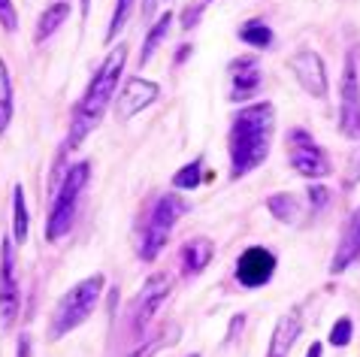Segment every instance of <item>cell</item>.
<instances>
[{
  "instance_id": "6da1fadb",
  "label": "cell",
  "mask_w": 360,
  "mask_h": 357,
  "mask_svg": "<svg viewBox=\"0 0 360 357\" xmlns=\"http://www.w3.org/2000/svg\"><path fill=\"white\" fill-rule=\"evenodd\" d=\"M273 134H276V106L269 100L248 103L239 112H233L227 134L230 178H243L266 161Z\"/></svg>"
},
{
  "instance_id": "7a4b0ae2",
  "label": "cell",
  "mask_w": 360,
  "mask_h": 357,
  "mask_svg": "<svg viewBox=\"0 0 360 357\" xmlns=\"http://www.w3.org/2000/svg\"><path fill=\"white\" fill-rule=\"evenodd\" d=\"M124 58H127V46L118 43L112 52L103 58L100 70L91 76L82 100L73 109V122H70V136H67V148H79L82 140L94 131L103 118L106 106L112 103V97L118 91V82H122V70H124Z\"/></svg>"
},
{
  "instance_id": "3957f363",
  "label": "cell",
  "mask_w": 360,
  "mask_h": 357,
  "mask_svg": "<svg viewBox=\"0 0 360 357\" xmlns=\"http://www.w3.org/2000/svg\"><path fill=\"white\" fill-rule=\"evenodd\" d=\"M103 285H106V279L100 273H94V275H88V279H82L79 285L70 287L61 300H58L55 312H52L49 336H52V339H61V336L73 333L76 327H82L88 318H91V312L100 303V294H103Z\"/></svg>"
},
{
  "instance_id": "277c9868",
  "label": "cell",
  "mask_w": 360,
  "mask_h": 357,
  "mask_svg": "<svg viewBox=\"0 0 360 357\" xmlns=\"http://www.w3.org/2000/svg\"><path fill=\"white\" fill-rule=\"evenodd\" d=\"M88 173H91V164L88 161H79L64 173L61 185H58V191H55L52 212H49V221H46V242H58L70 233V227L76 221L79 197H82L85 185H88Z\"/></svg>"
},
{
  "instance_id": "5b68a950",
  "label": "cell",
  "mask_w": 360,
  "mask_h": 357,
  "mask_svg": "<svg viewBox=\"0 0 360 357\" xmlns=\"http://www.w3.org/2000/svg\"><path fill=\"white\" fill-rule=\"evenodd\" d=\"M191 209V203H185L179 194H164L158 197V203L152 206V215H148V221L143 227V242H139V261L152 264L158 261V254L164 252V245L169 240V233H173L176 221L182 215H188Z\"/></svg>"
},
{
  "instance_id": "8992f818",
  "label": "cell",
  "mask_w": 360,
  "mask_h": 357,
  "mask_svg": "<svg viewBox=\"0 0 360 357\" xmlns=\"http://www.w3.org/2000/svg\"><path fill=\"white\" fill-rule=\"evenodd\" d=\"M288 161H291L294 173H300L303 178H324L333 173V164H330L327 152L303 127H294L288 134Z\"/></svg>"
},
{
  "instance_id": "52a82bcc",
  "label": "cell",
  "mask_w": 360,
  "mask_h": 357,
  "mask_svg": "<svg viewBox=\"0 0 360 357\" xmlns=\"http://www.w3.org/2000/svg\"><path fill=\"white\" fill-rule=\"evenodd\" d=\"M339 131L348 140H360V73L357 58L348 52L342 67V85H339Z\"/></svg>"
},
{
  "instance_id": "ba28073f",
  "label": "cell",
  "mask_w": 360,
  "mask_h": 357,
  "mask_svg": "<svg viewBox=\"0 0 360 357\" xmlns=\"http://www.w3.org/2000/svg\"><path fill=\"white\" fill-rule=\"evenodd\" d=\"M169 291H173V279H169V275L155 273V275H148V279H146V285L139 287L136 300L131 306V333L134 336L146 333V327H148V321H152V315L164 306Z\"/></svg>"
},
{
  "instance_id": "9c48e42d",
  "label": "cell",
  "mask_w": 360,
  "mask_h": 357,
  "mask_svg": "<svg viewBox=\"0 0 360 357\" xmlns=\"http://www.w3.org/2000/svg\"><path fill=\"white\" fill-rule=\"evenodd\" d=\"M18 300H22V291H18L15 275V242L4 240V245H0V324L4 327L15 324Z\"/></svg>"
},
{
  "instance_id": "30bf717a",
  "label": "cell",
  "mask_w": 360,
  "mask_h": 357,
  "mask_svg": "<svg viewBox=\"0 0 360 357\" xmlns=\"http://www.w3.org/2000/svg\"><path fill=\"white\" fill-rule=\"evenodd\" d=\"M161 97V85L143 76H131L118 91V103H115V115L118 122H131L134 115H139L143 109L152 106Z\"/></svg>"
},
{
  "instance_id": "8fae6325",
  "label": "cell",
  "mask_w": 360,
  "mask_h": 357,
  "mask_svg": "<svg viewBox=\"0 0 360 357\" xmlns=\"http://www.w3.org/2000/svg\"><path fill=\"white\" fill-rule=\"evenodd\" d=\"M276 266H278V261L273 252L264 249V245H252V249H245L236 261V282L243 287H264L273 279Z\"/></svg>"
},
{
  "instance_id": "7c38bea8",
  "label": "cell",
  "mask_w": 360,
  "mask_h": 357,
  "mask_svg": "<svg viewBox=\"0 0 360 357\" xmlns=\"http://www.w3.org/2000/svg\"><path fill=\"white\" fill-rule=\"evenodd\" d=\"M291 73L297 76L300 88L312 97H327V70H324V61L321 55L312 52V48H300V52L288 61Z\"/></svg>"
},
{
  "instance_id": "4fadbf2b",
  "label": "cell",
  "mask_w": 360,
  "mask_h": 357,
  "mask_svg": "<svg viewBox=\"0 0 360 357\" xmlns=\"http://www.w3.org/2000/svg\"><path fill=\"white\" fill-rule=\"evenodd\" d=\"M261 82H264V70H261V61L252 55H243L230 64V91L227 97L233 103H243L248 97H255L261 91Z\"/></svg>"
},
{
  "instance_id": "5bb4252c",
  "label": "cell",
  "mask_w": 360,
  "mask_h": 357,
  "mask_svg": "<svg viewBox=\"0 0 360 357\" xmlns=\"http://www.w3.org/2000/svg\"><path fill=\"white\" fill-rule=\"evenodd\" d=\"M360 261V206L348 215V221L342 227V236H339V245L333 252V261H330V275H342L348 266Z\"/></svg>"
},
{
  "instance_id": "9a60e30c",
  "label": "cell",
  "mask_w": 360,
  "mask_h": 357,
  "mask_svg": "<svg viewBox=\"0 0 360 357\" xmlns=\"http://www.w3.org/2000/svg\"><path fill=\"white\" fill-rule=\"evenodd\" d=\"M212 254H215L212 240H206V236H194V240H188L182 245V273L188 275V279H194V275H200L209 266Z\"/></svg>"
},
{
  "instance_id": "2e32d148",
  "label": "cell",
  "mask_w": 360,
  "mask_h": 357,
  "mask_svg": "<svg viewBox=\"0 0 360 357\" xmlns=\"http://www.w3.org/2000/svg\"><path fill=\"white\" fill-rule=\"evenodd\" d=\"M300 330H303V324H300V315H297V312L282 315V318H278V324H276V330H273V339H269L266 357H288V354H291Z\"/></svg>"
},
{
  "instance_id": "e0dca14e",
  "label": "cell",
  "mask_w": 360,
  "mask_h": 357,
  "mask_svg": "<svg viewBox=\"0 0 360 357\" xmlns=\"http://www.w3.org/2000/svg\"><path fill=\"white\" fill-rule=\"evenodd\" d=\"M266 209H269V215H273L276 221H282V224H300V221H303V218H300L297 194H288V191L269 194L266 197Z\"/></svg>"
},
{
  "instance_id": "ac0fdd59",
  "label": "cell",
  "mask_w": 360,
  "mask_h": 357,
  "mask_svg": "<svg viewBox=\"0 0 360 357\" xmlns=\"http://www.w3.org/2000/svg\"><path fill=\"white\" fill-rule=\"evenodd\" d=\"M67 15H70V4H52L49 6L46 13L39 15V22H37V34H34L37 43H46V39L67 22Z\"/></svg>"
},
{
  "instance_id": "d6986e66",
  "label": "cell",
  "mask_w": 360,
  "mask_h": 357,
  "mask_svg": "<svg viewBox=\"0 0 360 357\" xmlns=\"http://www.w3.org/2000/svg\"><path fill=\"white\" fill-rule=\"evenodd\" d=\"M239 39L248 43L252 48H269L273 46V27H269L264 18H248V22L239 27Z\"/></svg>"
},
{
  "instance_id": "ffe728a7",
  "label": "cell",
  "mask_w": 360,
  "mask_h": 357,
  "mask_svg": "<svg viewBox=\"0 0 360 357\" xmlns=\"http://www.w3.org/2000/svg\"><path fill=\"white\" fill-rule=\"evenodd\" d=\"M13 242L25 245L27 242V203H25V188H13Z\"/></svg>"
},
{
  "instance_id": "44dd1931",
  "label": "cell",
  "mask_w": 360,
  "mask_h": 357,
  "mask_svg": "<svg viewBox=\"0 0 360 357\" xmlns=\"http://www.w3.org/2000/svg\"><path fill=\"white\" fill-rule=\"evenodd\" d=\"M169 25H173V13H169V9H167V13H164V15H161V18H158V22L152 25V31L146 34V39H143V55H139V61H143V64L152 61L155 48L161 46V43H164V37L169 34Z\"/></svg>"
},
{
  "instance_id": "7402d4cb",
  "label": "cell",
  "mask_w": 360,
  "mask_h": 357,
  "mask_svg": "<svg viewBox=\"0 0 360 357\" xmlns=\"http://www.w3.org/2000/svg\"><path fill=\"white\" fill-rule=\"evenodd\" d=\"M13 122V82H9V70L0 58V134Z\"/></svg>"
},
{
  "instance_id": "603a6c76",
  "label": "cell",
  "mask_w": 360,
  "mask_h": 357,
  "mask_svg": "<svg viewBox=\"0 0 360 357\" xmlns=\"http://www.w3.org/2000/svg\"><path fill=\"white\" fill-rule=\"evenodd\" d=\"M134 4H136V0H115L112 18H109V31H106V43H115V39H118V34L124 31V25L131 22Z\"/></svg>"
},
{
  "instance_id": "cb8c5ba5",
  "label": "cell",
  "mask_w": 360,
  "mask_h": 357,
  "mask_svg": "<svg viewBox=\"0 0 360 357\" xmlns=\"http://www.w3.org/2000/svg\"><path fill=\"white\" fill-rule=\"evenodd\" d=\"M200 178H203V157H194V164L182 167L176 176H173V188L185 191V188H197Z\"/></svg>"
},
{
  "instance_id": "d4e9b609",
  "label": "cell",
  "mask_w": 360,
  "mask_h": 357,
  "mask_svg": "<svg viewBox=\"0 0 360 357\" xmlns=\"http://www.w3.org/2000/svg\"><path fill=\"white\" fill-rule=\"evenodd\" d=\"M352 336H354V324L348 315H342L336 324H333V330H330V345H336V349H345V345H352Z\"/></svg>"
},
{
  "instance_id": "484cf974",
  "label": "cell",
  "mask_w": 360,
  "mask_h": 357,
  "mask_svg": "<svg viewBox=\"0 0 360 357\" xmlns=\"http://www.w3.org/2000/svg\"><path fill=\"white\" fill-rule=\"evenodd\" d=\"M306 197H309V212H321V209H327V203H330V191L324 185H312L306 191Z\"/></svg>"
},
{
  "instance_id": "4316f807",
  "label": "cell",
  "mask_w": 360,
  "mask_h": 357,
  "mask_svg": "<svg viewBox=\"0 0 360 357\" xmlns=\"http://www.w3.org/2000/svg\"><path fill=\"white\" fill-rule=\"evenodd\" d=\"M0 25H4L6 34H15V27H18V13H15L13 0H0Z\"/></svg>"
},
{
  "instance_id": "83f0119b",
  "label": "cell",
  "mask_w": 360,
  "mask_h": 357,
  "mask_svg": "<svg viewBox=\"0 0 360 357\" xmlns=\"http://www.w3.org/2000/svg\"><path fill=\"white\" fill-rule=\"evenodd\" d=\"M357 182H360V152L352 157V161H348V170H345L342 185H345V188H354Z\"/></svg>"
},
{
  "instance_id": "f1b7e54d",
  "label": "cell",
  "mask_w": 360,
  "mask_h": 357,
  "mask_svg": "<svg viewBox=\"0 0 360 357\" xmlns=\"http://www.w3.org/2000/svg\"><path fill=\"white\" fill-rule=\"evenodd\" d=\"M164 339H167V336L161 333V336H155V339L152 342H146V345H139V349L131 354V357H155L158 351H161V345H164Z\"/></svg>"
},
{
  "instance_id": "f546056e",
  "label": "cell",
  "mask_w": 360,
  "mask_h": 357,
  "mask_svg": "<svg viewBox=\"0 0 360 357\" xmlns=\"http://www.w3.org/2000/svg\"><path fill=\"white\" fill-rule=\"evenodd\" d=\"M200 13H203V6H188L182 13V27L185 31H191V27L200 22Z\"/></svg>"
},
{
  "instance_id": "4dcf8cb0",
  "label": "cell",
  "mask_w": 360,
  "mask_h": 357,
  "mask_svg": "<svg viewBox=\"0 0 360 357\" xmlns=\"http://www.w3.org/2000/svg\"><path fill=\"white\" fill-rule=\"evenodd\" d=\"M18 357H31V333L18 336Z\"/></svg>"
},
{
  "instance_id": "1f68e13d",
  "label": "cell",
  "mask_w": 360,
  "mask_h": 357,
  "mask_svg": "<svg viewBox=\"0 0 360 357\" xmlns=\"http://www.w3.org/2000/svg\"><path fill=\"white\" fill-rule=\"evenodd\" d=\"M155 4L158 0H143V18L148 22V18H152V13H155Z\"/></svg>"
},
{
  "instance_id": "d6a6232c",
  "label": "cell",
  "mask_w": 360,
  "mask_h": 357,
  "mask_svg": "<svg viewBox=\"0 0 360 357\" xmlns=\"http://www.w3.org/2000/svg\"><path fill=\"white\" fill-rule=\"evenodd\" d=\"M188 52H191V46H182V48H179V52H176V64H182L185 58H188Z\"/></svg>"
},
{
  "instance_id": "836d02e7",
  "label": "cell",
  "mask_w": 360,
  "mask_h": 357,
  "mask_svg": "<svg viewBox=\"0 0 360 357\" xmlns=\"http://www.w3.org/2000/svg\"><path fill=\"white\" fill-rule=\"evenodd\" d=\"M306 357H321V342H312V349L306 351Z\"/></svg>"
},
{
  "instance_id": "e575fe53",
  "label": "cell",
  "mask_w": 360,
  "mask_h": 357,
  "mask_svg": "<svg viewBox=\"0 0 360 357\" xmlns=\"http://www.w3.org/2000/svg\"><path fill=\"white\" fill-rule=\"evenodd\" d=\"M188 357H200V354H188Z\"/></svg>"
},
{
  "instance_id": "d590c367",
  "label": "cell",
  "mask_w": 360,
  "mask_h": 357,
  "mask_svg": "<svg viewBox=\"0 0 360 357\" xmlns=\"http://www.w3.org/2000/svg\"><path fill=\"white\" fill-rule=\"evenodd\" d=\"M203 4H212V0H203Z\"/></svg>"
}]
</instances>
